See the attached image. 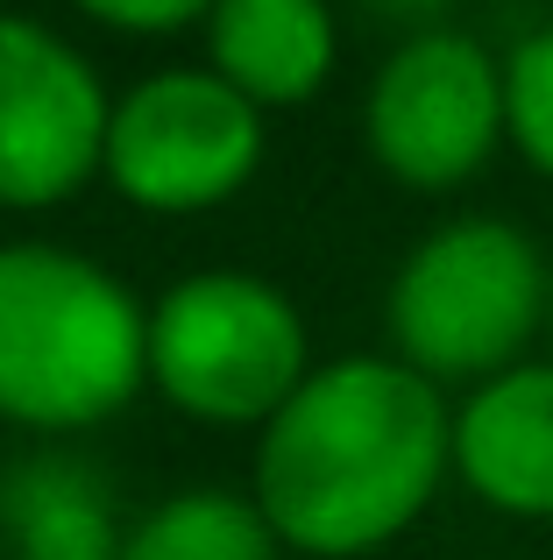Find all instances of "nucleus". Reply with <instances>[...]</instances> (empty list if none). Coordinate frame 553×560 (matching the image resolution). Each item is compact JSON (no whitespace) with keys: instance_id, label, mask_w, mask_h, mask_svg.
Segmentation results:
<instances>
[{"instance_id":"nucleus-1","label":"nucleus","mask_w":553,"mask_h":560,"mask_svg":"<svg viewBox=\"0 0 553 560\" xmlns=\"http://www.w3.org/2000/svg\"><path fill=\"white\" fill-rule=\"evenodd\" d=\"M455 476V411L398 355H341L298 383L256 447V504L291 553L355 560L426 518Z\"/></svg>"},{"instance_id":"nucleus-2","label":"nucleus","mask_w":553,"mask_h":560,"mask_svg":"<svg viewBox=\"0 0 553 560\" xmlns=\"http://www.w3.org/2000/svg\"><path fill=\"white\" fill-rule=\"evenodd\" d=\"M142 383L150 313L121 277L57 242L0 248V419L28 433H85Z\"/></svg>"},{"instance_id":"nucleus-3","label":"nucleus","mask_w":553,"mask_h":560,"mask_svg":"<svg viewBox=\"0 0 553 560\" xmlns=\"http://www.w3.org/2000/svg\"><path fill=\"white\" fill-rule=\"evenodd\" d=\"M553 319V262L518 220L461 213L398 262L384 291L390 355L426 383H490Z\"/></svg>"},{"instance_id":"nucleus-4","label":"nucleus","mask_w":553,"mask_h":560,"mask_svg":"<svg viewBox=\"0 0 553 560\" xmlns=\"http://www.w3.org/2000/svg\"><path fill=\"white\" fill-rule=\"evenodd\" d=\"M313 376L305 313L256 270L178 277L150 305V383L207 425H270Z\"/></svg>"},{"instance_id":"nucleus-5","label":"nucleus","mask_w":553,"mask_h":560,"mask_svg":"<svg viewBox=\"0 0 553 560\" xmlns=\"http://www.w3.org/2000/svg\"><path fill=\"white\" fill-rule=\"evenodd\" d=\"M362 142L404 191H461L483 178L504 128V65L461 28H419L384 57L362 100Z\"/></svg>"},{"instance_id":"nucleus-6","label":"nucleus","mask_w":553,"mask_h":560,"mask_svg":"<svg viewBox=\"0 0 553 560\" xmlns=\"http://www.w3.org/2000/svg\"><path fill=\"white\" fill-rule=\"evenodd\" d=\"M263 164V107L221 71H156L114 100L107 178L142 213H207Z\"/></svg>"},{"instance_id":"nucleus-7","label":"nucleus","mask_w":553,"mask_h":560,"mask_svg":"<svg viewBox=\"0 0 553 560\" xmlns=\"http://www.w3.org/2000/svg\"><path fill=\"white\" fill-rule=\"evenodd\" d=\"M114 100L99 71L43 22L0 14V206L50 213L107 171Z\"/></svg>"},{"instance_id":"nucleus-8","label":"nucleus","mask_w":553,"mask_h":560,"mask_svg":"<svg viewBox=\"0 0 553 560\" xmlns=\"http://www.w3.org/2000/svg\"><path fill=\"white\" fill-rule=\"evenodd\" d=\"M455 476L504 518H553V362L526 355L461 397Z\"/></svg>"},{"instance_id":"nucleus-9","label":"nucleus","mask_w":553,"mask_h":560,"mask_svg":"<svg viewBox=\"0 0 553 560\" xmlns=\"http://www.w3.org/2000/svg\"><path fill=\"white\" fill-rule=\"evenodd\" d=\"M333 14L327 0H213L207 57L256 107H305L333 71Z\"/></svg>"},{"instance_id":"nucleus-10","label":"nucleus","mask_w":553,"mask_h":560,"mask_svg":"<svg viewBox=\"0 0 553 560\" xmlns=\"http://www.w3.org/2000/svg\"><path fill=\"white\" fill-rule=\"evenodd\" d=\"M128 525L93 462L79 454H28L0 476V547L8 560H121Z\"/></svg>"},{"instance_id":"nucleus-11","label":"nucleus","mask_w":553,"mask_h":560,"mask_svg":"<svg viewBox=\"0 0 553 560\" xmlns=\"http://www.w3.org/2000/svg\"><path fill=\"white\" fill-rule=\"evenodd\" d=\"M284 539L242 490H178L150 504L121 539V560H276Z\"/></svg>"},{"instance_id":"nucleus-12","label":"nucleus","mask_w":553,"mask_h":560,"mask_svg":"<svg viewBox=\"0 0 553 560\" xmlns=\"http://www.w3.org/2000/svg\"><path fill=\"white\" fill-rule=\"evenodd\" d=\"M504 128H511V150L540 178H553V28H532L504 57Z\"/></svg>"},{"instance_id":"nucleus-13","label":"nucleus","mask_w":553,"mask_h":560,"mask_svg":"<svg viewBox=\"0 0 553 560\" xmlns=\"http://www.w3.org/2000/svg\"><path fill=\"white\" fill-rule=\"evenodd\" d=\"M79 8L107 28H128V36H170L185 22H207L213 0H79Z\"/></svg>"},{"instance_id":"nucleus-14","label":"nucleus","mask_w":553,"mask_h":560,"mask_svg":"<svg viewBox=\"0 0 553 560\" xmlns=\"http://www.w3.org/2000/svg\"><path fill=\"white\" fill-rule=\"evenodd\" d=\"M398 8H426V0H398Z\"/></svg>"},{"instance_id":"nucleus-15","label":"nucleus","mask_w":553,"mask_h":560,"mask_svg":"<svg viewBox=\"0 0 553 560\" xmlns=\"http://www.w3.org/2000/svg\"><path fill=\"white\" fill-rule=\"evenodd\" d=\"M546 327H553V319H546Z\"/></svg>"}]
</instances>
